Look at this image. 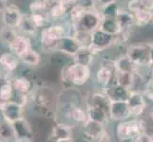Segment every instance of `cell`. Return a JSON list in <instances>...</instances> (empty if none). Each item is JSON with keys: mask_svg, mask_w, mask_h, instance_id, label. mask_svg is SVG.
<instances>
[{"mask_svg": "<svg viewBox=\"0 0 153 142\" xmlns=\"http://www.w3.org/2000/svg\"><path fill=\"white\" fill-rule=\"evenodd\" d=\"M19 59L22 61L25 65H30V66H36L40 63L41 56L37 51L34 50L33 47H30L28 51H26L25 53L19 58Z\"/></svg>", "mask_w": 153, "mask_h": 142, "instance_id": "cell-27", "label": "cell"}, {"mask_svg": "<svg viewBox=\"0 0 153 142\" xmlns=\"http://www.w3.org/2000/svg\"><path fill=\"white\" fill-rule=\"evenodd\" d=\"M96 57L97 56H95L92 53L88 46H83V47H81V49L77 52V54L73 57L72 61L75 63H78V64L91 67L94 61H95Z\"/></svg>", "mask_w": 153, "mask_h": 142, "instance_id": "cell-21", "label": "cell"}, {"mask_svg": "<svg viewBox=\"0 0 153 142\" xmlns=\"http://www.w3.org/2000/svg\"><path fill=\"white\" fill-rule=\"evenodd\" d=\"M17 36L18 34L15 29L9 28V27H6V26H3V27L0 29V42H1L4 46H7L8 47Z\"/></svg>", "mask_w": 153, "mask_h": 142, "instance_id": "cell-26", "label": "cell"}, {"mask_svg": "<svg viewBox=\"0 0 153 142\" xmlns=\"http://www.w3.org/2000/svg\"><path fill=\"white\" fill-rule=\"evenodd\" d=\"M85 107L87 109L88 118L91 120L105 125H108L110 122L108 118V110L93 104H86Z\"/></svg>", "mask_w": 153, "mask_h": 142, "instance_id": "cell-14", "label": "cell"}, {"mask_svg": "<svg viewBox=\"0 0 153 142\" xmlns=\"http://www.w3.org/2000/svg\"><path fill=\"white\" fill-rule=\"evenodd\" d=\"M12 125H13V128L15 134V138L30 140L33 131H31V127L30 123L24 118L13 122Z\"/></svg>", "mask_w": 153, "mask_h": 142, "instance_id": "cell-17", "label": "cell"}, {"mask_svg": "<svg viewBox=\"0 0 153 142\" xmlns=\"http://www.w3.org/2000/svg\"><path fill=\"white\" fill-rule=\"evenodd\" d=\"M147 67V71H149V74L150 78H153V61L149 63V65L146 66Z\"/></svg>", "mask_w": 153, "mask_h": 142, "instance_id": "cell-42", "label": "cell"}, {"mask_svg": "<svg viewBox=\"0 0 153 142\" xmlns=\"http://www.w3.org/2000/svg\"><path fill=\"white\" fill-rule=\"evenodd\" d=\"M126 102L131 111L132 118L145 117L149 109V102L141 91H131Z\"/></svg>", "mask_w": 153, "mask_h": 142, "instance_id": "cell-10", "label": "cell"}, {"mask_svg": "<svg viewBox=\"0 0 153 142\" xmlns=\"http://www.w3.org/2000/svg\"><path fill=\"white\" fill-rule=\"evenodd\" d=\"M145 9L153 12V0H141Z\"/></svg>", "mask_w": 153, "mask_h": 142, "instance_id": "cell-39", "label": "cell"}, {"mask_svg": "<svg viewBox=\"0 0 153 142\" xmlns=\"http://www.w3.org/2000/svg\"><path fill=\"white\" fill-rule=\"evenodd\" d=\"M120 8L121 7L118 6V3H114V4L108 5V6H105L104 8L99 9V12H100V13H101V16L102 17H112V18H116Z\"/></svg>", "mask_w": 153, "mask_h": 142, "instance_id": "cell-31", "label": "cell"}, {"mask_svg": "<svg viewBox=\"0 0 153 142\" xmlns=\"http://www.w3.org/2000/svg\"><path fill=\"white\" fill-rule=\"evenodd\" d=\"M152 22H153V17H152Z\"/></svg>", "mask_w": 153, "mask_h": 142, "instance_id": "cell-46", "label": "cell"}, {"mask_svg": "<svg viewBox=\"0 0 153 142\" xmlns=\"http://www.w3.org/2000/svg\"><path fill=\"white\" fill-rule=\"evenodd\" d=\"M13 86L14 91L19 95H28L31 90V83L25 77H18L13 81Z\"/></svg>", "mask_w": 153, "mask_h": 142, "instance_id": "cell-25", "label": "cell"}, {"mask_svg": "<svg viewBox=\"0 0 153 142\" xmlns=\"http://www.w3.org/2000/svg\"><path fill=\"white\" fill-rule=\"evenodd\" d=\"M18 29L20 31H22L24 34H28V35H34L37 31V28L36 26L33 24V20L30 18V14H24V17L22 19V22H21L20 26L18 27Z\"/></svg>", "mask_w": 153, "mask_h": 142, "instance_id": "cell-28", "label": "cell"}, {"mask_svg": "<svg viewBox=\"0 0 153 142\" xmlns=\"http://www.w3.org/2000/svg\"><path fill=\"white\" fill-rule=\"evenodd\" d=\"M115 70L119 72H136L140 67L136 66L126 54H121L114 59Z\"/></svg>", "mask_w": 153, "mask_h": 142, "instance_id": "cell-19", "label": "cell"}, {"mask_svg": "<svg viewBox=\"0 0 153 142\" xmlns=\"http://www.w3.org/2000/svg\"><path fill=\"white\" fill-rule=\"evenodd\" d=\"M121 142H134V140L130 139V140H125V141H121Z\"/></svg>", "mask_w": 153, "mask_h": 142, "instance_id": "cell-45", "label": "cell"}, {"mask_svg": "<svg viewBox=\"0 0 153 142\" xmlns=\"http://www.w3.org/2000/svg\"><path fill=\"white\" fill-rule=\"evenodd\" d=\"M30 14H41L44 15V16L49 17L48 12H47L42 0H34V1L31 2L30 4Z\"/></svg>", "mask_w": 153, "mask_h": 142, "instance_id": "cell-30", "label": "cell"}, {"mask_svg": "<svg viewBox=\"0 0 153 142\" xmlns=\"http://www.w3.org/2000/svg\"><path fill=\"white\" fill-rule=\"evenodd\" d=\"M68 36V25L52 24L44 28L40 33L41 49L46 52L57 51L62 38Z\"/></svg>", "mask_w": 153, "mask_h": 142, "instance_id": "cell-3", "label": "cell"}, {"mask_svg": "<svg viewBox=\"0 0 153 142\" xmlns=\"http://www.w3.org/2000/svg\"><path fill=\"white\" fill-rule=\"evenodd\" d=\"M112 46H115V36L105 33L100 29L91 33V45L88 47L95 56L100 55Z\"/></svg>", "mask_w": 153, "mask_h": 142, "instance_id": "cell-8", "label": "cell"}, {"mask_svg": "<svg viewBox=\"0 0 153 142\" xmlns=\"http://www.w3.org/2000/svg\"><path fill=\"white\" fill-rule=\"evenodd\" d=\"M115 77L114 59H104L100 62L94 74H92V80L96 90H108L113 85Z\"/></svg>", "mask_w": 153, "mask_h": 142, "instance_id": "cell-4", "label": "cell"}, {"mask_svg": "<svg viewBox=\"0 0 153 142\" xmlns=\"http://www.w3.org/2000/svg\"><path fill=\"white\" fill-rule=\"evenodd\" d=\"M133 140L134 142H153V136L147 133H142Z\"/></svg>", "mask_w": 153, "mask_h": 142, "instance_id": "cell-36", "label": "cell"}, {"mask_svg": "<svg viewBox=\"0 0 153 142\" xmlns=\"http://www.w3.org/2000/svg\"><path fill=\"white\" fill-rule=\"evenodd\" d=\"M116 20L119 24L121 31H130L135 26L134 14L126 8H120L117 16H116Z\"/></svg>", "mask_w": 153, "mask_h": 142, "instance_id": "cell-15", "label": "cell"}, {"mask_svg": "<svg viewBox=\"0 0 153 142\" xmlns=\"http://www.w3.org/2000/svg\"><path fill=\"white\" fill-rule=\"evenodd\" d=\"M146 118L153 123V104H150L149 106V109H147L146 112Z\"/></svg>", "mask_w": 153, "mask_h": 142, "instance_id": "cell-41", "label": "cell"}, {"mask_svg": "<svg viewBox=\"0 0 153 142\" xmlns=\"http://www.w3.org/2000/svg\"><path fill=\"white\" fill-rule=\"evenodd\" d=\"M142 93L145 96L147 102L153 104V78H149L145 82Z\"/></svg>", "mask_w": 153, "mask_h": 142, "instance_id": "cell-33", "label": "cell"}, {"mask_svg": "<svg viewBox=\"0 0 153 142\" xmlns=\"http://www.w3.org/2000/svg\"><path fill=\"white\" fill-rule=\"evenodd\" d=\"M74 4L83 10H98L97 0H73Z\"/></svg>", "mask_w": 153, "mask_h": 142, "instance_id": "cell-32", "label": "cell"}, {"mask_svg": "<svg viewBox=\"0 0 153 142\" xmlns=\"http://www.w3.org/2000/svg\"><path fill=\"white\" fill-rule=\"evenodd\" d=\"M135 17V26L137 27H145L152 22L153 12L146 9H142L133 13Z\"/></svg>", "mask_w": 153, "mask_h": 142, "instance_id": "cell-23", "label": "cell"}, {"mask_svg": "<svg viewBox=\"0 0 153 142\" xmlns=\"http://www.w3.org/2000/svg\"><path fill=\"white\" fill-rule=\"evenodd\" d=\"M2 118L5 121L10 124L17 121V120L23 118L24 114V106L15 102H7L2 109Z\"/></svg>", "mask_w": 153, "mask_h": 142, "instance_id": "cell-12", "label": "cell"}, {"mask_svg": "<svg viewBox=\"0 0 153 142\" xmlns=\"http://www.w3.org/2000/svg\"><path fill=\"white\" fill-rule=\"evenodd\" d=\"M10 5L8 0H0V13H2Z\"/></svg>", "mask_w": 153, "mask_h": 142, "instance_id": "cell-40", "label": "cell"}, {"mask_svg": "<svg viewBox=\"0 0 153 142\" xmlns=\"http://www.w3.org/2000/svg\"><path fill=\"white\" fill-rule=\"evenodd\" d=\"M100 29L112 36H116L121 32V29L117 20L112 17H102Z\"/></svg>", "mask_w": 153, "mask_h": 142, "instance_id": "cell-22", "label": "cell"}, {"mask_svg": "<svg viewBox=\"0 0 153 142\" xmlns=\"http://www.w3.org/2000/svg\"><path fill=\"white\" fill-rule=\"evenodd\" d=\"M151 43H137L129 45L126 49V55L138 67H146L150 63Z\"/></svg>", "mask_w": 153, "mask_h": 142, "instance_id": "cell-6", "label": "cell"}, {"mask_svg": "<svg viewBox=\"0 0 153 142\" xmlns=\"http://www.w3.org/2000/svg\"><path fill=\"white\" fill-rule=\"evenodd\" d=\"M92 79L91 67L71 62L62 68L61 80L67 89H75L86 85Z\"/></svg>", "mask_w": 153, "mask_h": 142, "instance_id": "cell-1", "label": "cell"}, {"mask_svg": "<svg viewBox=\"0 0 153 142\" xmlns=\"http://www.w3.org/2000/svg\"><path fill=\"white\" fill-rule=\"evenodd\" d=\"M19 58L13 52H4L0 55V65L7 72H13L19 65Z\"/></svg>", "mask_w": 153, "mask_h": 142, "instance_id": "cell-20", "label": "cell"}, {"mask_svg": "<svg viewBox=\"0 0 153 142\" xmlns=\"http://www.w3.org/2000/svg\"><path fill=\"white\" fill-rule=\"evenodd\" d=\"M13 83L9 81L5 82L3 85L0 86V98H1L4 102H10L13 95Z\"/></svg>", "mask_w": 153, "mask_h": 142, "instance_id": "cell-29", "label": "cell"}, {"mask_svg": "<svg viewBox=\"0 0 153 142\" xmlns=\"http://www.w3.org/2000/svg\"><path fill=\"white\" fill-rule=\"evenodd\" d=\"M81 134L84 141L86 142H97L111 135L107 125L91 119L81 127Z\"/></svg>", "mask_w": 153, "mask_h": 142, "instance_id": "cell-7", "label": "cell"}, {"mask_svg": "<svg viewBox=\"0 0 153 142\" xmlns=\"http://www.w3.org/2000/svg\"><path fill=\"white\" fill-rule=\"evenodd\" d=\"M16 138L13 125L3 119L0 123V142H12Z\"/></svg>", "mask_w": 153, "mask_h": 142, "instance_id": "cell-24", "label": "cell"}, {"mask_svg": "<svg viewBox=\"0 0 153 142\" xmlns=\"http://www.w3.org/2000/svg\"><path fill=\"white\" fill-rule=\"evenodd\" d=\"M72 129L73 126L67 122H59L52 128L51 138L54 141L58 139L72 138Z\"/></svg>", "mask_w": 153, "mask_h": 142, "instance_id": "cell-18", "label": "cell"}, {"mask_svg": "<svg viewBox=\"0 0 153 142\" xmlns=\"http://www.w3.org/2000/svg\"><path fill=\"white\" fill-rule=\"evenodd\" d=\"M115 124L113 135L118 142L134 139L140 134L146 133V118L145 117L131 118Z\"/></svg>", "mask_w": 153, "mask_h": 142, "instance_id": "cell-2", "label": "cell"}, {"mask_svg": "<svg viewBox=\"0 0 153 142\" xmlns=\"http://www.w3.org/2000/svg\"><path fill=\"white\" fill-rule=\"evenodd\" d=\"M13 142H30V139H15Z\"/></svg>", "mask_w": 153, "mask_h": 142, "instance_id": "cell-44", "label": "cell"}, {"mask_svg": "<svg viewBox=\"0 0 153 142\" xmlns=\"http://www.w3.org/2000/svg\"><path fill=\"white\" fill-rule=\"evenodd\" d=\"M83 47L79 42L72 36H65L64 38H62L58 45L57 51H60L62 53L66 55L71 56L72 58L74 57L77 52Z\"/></svg>", "mask_w": 153, "mask_h": 142, "instance_id": "cell-13", "label": "cell"}, {"mask_svg": "<svg viewBox=\"0 0 153 142\" xmlns=\"http://www.w3.org/2000/svg\"><path fill=\"white\" fill-rule=\"evenodd\" d=\"M43 1V4H44V6L47 10V12H50V10L53 8L55 5L60 1V0H42ZM49 14V13H48Z\"/></svg>", "mask_w": 153, "mask_h": 142, "instance_id": "cell-37", "label": "cell"}, {"mask_svg": "<svg viewBox=\"0 0 153 142\" xmlns=\"http://www.w3.org/2000/svg\"><path fill=\"white\" fill-rule=\"evenodd\" d=\"M109 121L118 123L132 118L126 101H111L108 109Z\"/></svg>", "mask_w": 153, "mask_h": 142, "instance_id": "cell-9", "label": "cell"}, {"mask_svg": "<svg viewBox=\"0 0 153 142\" xmlns=\"http://www.w3.org/2000/svg\"><path fill=\"white\" fill-rule=\"evenodd\" d=\"M24 14L21 13V10L14 5H10V6L1 13V19L4 26L12 29H17L20 26Z\"/></svg>", "mask_w": 153, "mask_h": 142, "instance_id": "cell-11", "label": "cell"}, {"mask_svg": "<svg viewBox=\"0 0 153 142\" xmlns=\"http://www.w3.org/2000/svg\"><path fill=\"white\" fill-rule=\"evenodd\" d=\"M126 9H128L129 12L134 13L137 12V10L145 9V8H144L143 3H142L141 0H128V4H126Z\"/></svg>", "mask_w": 153, "mask_h": 142, "instance_id": "cell-35", "label": "cell"}, {"mask_svg": "<svg viewBox=\"0 0 153 142\" xmlns=\"http://www.w3.org/2000/svg\"><path fill=\"white\" fill-rule=\"evenodd\" d=\"M30 47H31V45L28 37H26L24 35H18L17 37L13 41V43L10 45L9 49L10 52H13V54H15L18 58H20L26 51H28Z\"/></svg>", "mask_w": 153, "mask_h": 142, "instance_id": "cell-16", "label": "cell"}, {"mask_svg": "<svg viewBox=\"0 0 153 142\" xmlns=\"http://www.w3.org/2000/svg\"><path fill=\"white\" fill-rule=\"evenodd\" d=\"M102 16L99 10H85L71 23L75 31H82L91 34L100 29Z\"/></svg>", "mask_w": 153, "mask_h": 142, "instance_id": "cell-5", "label": "cell"}, {"mask_svg": "<svg viewBox=\"0 0 153 142\" xmlns=\"http://www.w3.org/2000/svg\"><path fill=\"white\" fill-rule=\"evenodd\" d=\"M118 0H97V4H98V10L104 8L105 6H108V5H111L114 3H117Z\"/></svg>", "mask_w": 153, "mask_h": 142, "instance_id": "cell-38", "label": "cell"}, {"mask_svg": "<svg viewBox=\"0 0 153 142\" xmlns=\"http://www.w3.org/2000/svg\"><path fill=\"white\" fill-rule=\"evenodd\" d=\"M30 18L33 20V24L36 26V28H46L47 24H48L49 17L44 16V15L41 14H30Z\"/></svg>", "mask_w": 153, "mask_h": 142, "instance_id": "cell-34", "label": "cell"}, {"mask_svg": "<svg viewBox=\"0 0 153 142\" xmlns=\"http://www.w3.org/2000/svg\"><path fill=\"white\" fill-rule=\"evenodd\" d=\"M54 142H74L73 138H65V139H58Z\"/></svg>", "mask_w": 153, "mask_h": 142, "instance_id": "cell-43", "label": "cell"}]
</instances>
